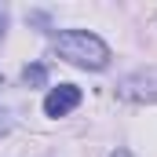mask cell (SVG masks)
I'll use <instances>...</instances> for the list:
<instances>
[{
    "label": "cell",
    "mask_w": 157,
    "mask_h": 157,
    "mask_svg": "<svg viewBox=\"0 0 157 157\" xmlns=\"http://www.w3.org/2000/svg\"><path fill=\"white\" fill-rule=\"evenodd\" d=\"M55 51L66 62L84 66V70H106V62H110V48L95 33H84V29H62L55 37Z\"/></svg>",
    "instance_id": "cell-1"
},
{
    "label": "cell",
    "mask_w": 157,
    "mask_h": 157,
    "mask_svg": "<svg viewBox=\"0 0 157 157\" xmlns=\"http://www.w3.org/2000/svg\"><path fill=\"white\" fill-rule=\"evenodd\" d=\"M77 102H80V88H73V84H59V88L48 91V99H44V113H48V117H66Z\"/></svg>",
    "instance_id": "cell-2"
},
{
    "label": "cell",
    "mask_w": 157,
    "mask_h": 157,
    "mask_svg": "<svg viewBox=\"0 0 157 157\" xmlns=\"http://www.w3.org/2000/svg\"><path fill=\"white\" fill-rule=\"evenodd\" d=\"M22 80H26V84H44V80H48V70H44V66H26Z\"/></svg>",
    "instance_id": "cell-3"
},
{
    "label": "cell",
    "mask_w": 157,
    "mask_h": 157,
    "mask_svg": "<svg viewBox=\"0 0 157 157\" xmlns=\"http://www.w3.org/2000/svg\"><path fill=\"white\" fill-rule=\"evenodd\" d=\"M110 157H132V154H128V150H117V154H110Z\"/></svg>",
    "instance_id": "cell-4"
},
{
    "label": "cell",
    "mask_w": 157,
    "mask_h": 157,
    "mask_svg": "<svg viewBox=\"0 0 157 157\" xmlns=\"http://www.w3.org/2000/svg\"><path fill=\"white\" fill-rule=\"evenodd\" d=\"M0 33H4V11H0Z\"/></svg>",
    "instance_id": "cell-5"
}]
</instances>
